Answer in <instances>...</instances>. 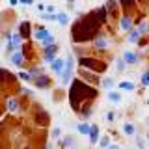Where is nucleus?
<instances>
[{"instance_id": "nucleus-1", "label": "nucleus", "mask_w": 149, "mask_h": 149, "mask_svg": "<svg viewBox=\"0 0 149 149\" xmlns=\"http://www.w3.org/2000/svg\"><path fill=\"white\" fill-rule=\"evenodd\" d=\"M93 19L95 17H93V13H91L86 21L78 22V24L73 28V39L74 41H84V39H88V37H91V34L95 32L97 24H99V21H93Z\"/></svg>"}, {"instance_id": "nucleus-2", "label": "nucleus", "mask_w": 149, "mask_h": 149, "mask_svg": "<svg viewBox=\"0 0 149 149\" xmlns=\"http://www.w3.org/2000/svg\"><path fill=\"white\" fill-rule=\"evenodd\" d=\"M73 77V56H67V62H65V67L62 71V84H67Z\"/></svg>"}, {"instance_id": "nucleus-3", "label": "nucleus", "mask_w": 149, "mask_h": 149, "mask_svg": "<svg viewBox=\"0 0 149 149\" xmlns=\"http://www.w3.org/2000/svg\"><path fill=\"white\" fill-rule=\"evenodd\" d=\"M78 63H80L82 67H90V69H97V71H102V69H104V63L97 62V60H90V58H80V60H78Z\"/></svg>"}, {"instance_id": "nucleus-4", "label": "nucleus", "mask_w": 149, "mask_h": 149, "mask_svg": "<svg viewBox=\"0 0 149 149\" xmlns=\"http://www.w3.org/2000/svg\"><path fill=\"white\" fill-rule=\"evenodd\" d=\"M121 58H123V62H125V63H130V65L138 62V54L130 52V50H125V52H123V56H121Z\"/></svg>"}, {"instance_id": "nucleus-5", "label": "nucleus", "mask_w": 149, "mask_h": 149, "mask_svg": "<svg viewBox=\"0 0 149 149\" xmlns=\"http://www.w3.org/2000/svg\"><path fill=\"white\" fill-rule=\"evenodd\" d=\"M93 47H95V49H106V47H108V39H106L104 36H99V37H95V39H93Z\"/></svg>"}, {"instance_id": "nucleus-6", "label": "nucleus", "mask_w": 149, "mask_h": 149, "mask_svg": "<svg viewBox=\"0 0 149 149\" xmlns=\"http://www.w3.org/2000/svg\"><path fill=\"white\" fill-rule=\"evenodd\" d=\"M119 28L121 30H132V21H130L129 15H123L119 19Z\"/></svg>"}, {"instance_id": "nucleus-7", "label": "nucleus", "mask_w": 149, "mask_h": 149, "mask_svg": "<svg viewBox=\"0 0 149 149\" xmlns=\"http://www.w3.org/2000/svg\"><path fill=\"white\" fill-rule=\"evenodd\" d=\"M54 54H56V47L54 45H49V47H45V60H47V62H50V63H52L54 62Z\"/></svg>"}, {"instance_id": "nucleus-8", "label": "nucleus", "mask_w": 149, "mask_h": 149, "mask_svg": "<svg viewBox=\"0 0 149 149\" xmlns=\"http://www.w3.org/2000/svg\"><path fill=\"white\" fill-rule=\"evenodd\" d=\"M11 63H13V65H17V67H21V65L24 63V56H22V52L15 50V52L11 54Z\"/></svg>"}, {"instance_id": "nucleus-9", "label": "nucleus", "mask_w": 149, "mask_h": 149, "mask_svg": "<svg viewBox=\"0 0 149 149\" xmlns=\"http://www.w3.org/2000/svg\"><path fill=\"white\" fill-rule=\"evenodd\" d=\"M142 37V34L138 32V28H134V30H129V43H138V39Z\"/></svg>"}, {"instance_id": "nucleus-10", "label": "nucleus", "mask_w": 149, "mask_h": 149, "mask_svg": "<svg viewBox=\"0 0 149 149\" xmlns=\"http://www.w3.org/2000/svg\"><path fill=\"white\" fill-rule=\"evenodd\" d=\"M90 142L91 143H97V142H99V127H97V125H93L91 130H90Z\"/></svg>"}, {"instance_id": "nucleus-11", "label": "nucleus", "mask_w": 149, "mask_h": 149, "mask_svg": "<svg viewBox=\"0 0 149 149\" xmlns=\"http://www.w3.org/2000/svg\"><path fill=\"white\" fill-rule=\"evenodd\" d=\"M63 65H65V63H63V60H60V58H58V60H54V62H52V71L62 74V71H63Z\"/></svg>"}, {"instance_id": "nucleus-12", "label": "nucleus", "mask_w": 149, "mask_h": 149, "mask_svg": "<svg viewBox=\"0 0 149 149\" xmlns=\"http://www.w3.org/2000/svg\"><path fill=\"white\" fill-rule=\"evenodd\" d=\"M123 132L127 134V136H134V134H136V129H134L132 123H123Z\"/></svg>"}, {"instance_id": "nucleus-13", "label": "nucleus", "mask_w": 149, "mask_h": 149, "mask_svg": "<svg viewBox=\"0 0 149 149\" xmlns=\"http://www.w3.org/2000/svg\"><path fill=\"white\" fill-rule=\"evenodd\" d=\"M119 90H123V91H134V84L130 82V80H123V82H119Z\"/></svg>"}, {"instance_id": "nucleus-14", "label": "nucleus", "mask_w": 149, "mask_h": 149, "mask_svg": "<svg viewBox=\"0 0 149 149\" xmlns=\"http://www.w3.org/2000/svg\"><path fill=\"white\" fill-rule=\"evenodd\" d=\"M21 41H22V36L15 34V36L11 37V41H9V43H11V49H19V45H21Z\"/></svg>"}, {"instance_id": "nucleus-15", "label": "nucleus", "mask_w": 149, "mask_h": 149, "mask_svg": "<svg viewBox=\"0 0 149 149\" xmlns=\"http://www.w3.org/2000/svg\"><path fill=\"white\" fill-rule=\"evenodd\" d=\"M56 21L63 26V24H67V22H69V15H67V13H58V15H56Z\"/></svg>"}, {"instance_id": "nucleus-16", "label": "nucleus", "mask_w": 149, "mask_h": 149, "mask_svg": "<svg viewBox=\"0 0 149 149\" xmlns=\"http://www.w3.org/2000/svg\"><path fill=\"white\" fill-rule=\"evenodd\" d=\"M106 11L108 13H116V8H118V0H108V4H106Z\"/></svg>"}, {"instance_id": "nucleus-17", "label": "nucleus", "mask_w": 149, "mask_h": 149, "mask_svg": "<svg viewBox=\"0 0 149 149\" xmlns=\"http://www.w3.org/2000/svg\"><path fill=\"white\" fill-rule=\"evenodd\" d=\"M49 34H50V32H47V30H43V28H39V30H37L36 34H34V37H36V39H39V41H43Z\"/></svg>"}, {"instance_id": "nucleus-18", "label": "nucleus", "mask_w": 149, "mask_h": 149, "mask_svg": "<svg viewBox=\"0 0 149 149\" xmlns=\"http://www.w3.org/2000/svg\"><path fill=\"white\" fill-rule=\"evenodd\" d=\"M77 129H78V132H82V134H90V130H91V127L88 123H80Z\"/></svg>"}, {"instance_id": "nucleus-19", "label": "nucleus", "mask_w": 149, "mask_h": 149, "mask_svg": "<svg viewBox=\"0 0 149 149\" xmlns=\"http://www.w3.org/2000/svg\"><path fill=\"white\" fill-rule=\"evenodd\" d=\"M108 99L112 101V102H119L121 101V95L118 91H108Z\"/></svg>"}, {"instance_id": "nucleus-20", "label": "nucleus", "mask_w": 149, "mask_h": 149, "mask_svg": "<svg viewBox=\"0 0 149 149\" xmlns=\"http://www.w3.org/2000/svg\"><path fill=\"white\" fill-rule=\"evenodd\" d=\"M116 69H118V71H125V69H127V63L123 62V58L116 60Z\"/></svg>"}, {"instance_id": "nucleus-21", "label": "nucleus", "mask_w": 149, "mask_h": 149, "mask_svg": "<svg viewBox=\"0 0 149 149\" xmlns=\"http://www.w3.org/2000/svg\"><path fill=\"white\" fill-rule=\"evenodd\" d=\"M102 88L104 90H112L114 88V80L112 78H102Z\"/></svg>"}, {"instance_id": "nucleus-22", "label": "nucleus", "mask_w": 149, "mask_h": 149, "mask_svg": "<svg viewBox=\"0 0 149 149\" xmlns=\"http://www.w3.org/2000/svg\"><path fill=\"white\" fill-rule=\"evenodd\" d=\"M138 32H140L142 36H146L147 32H149V24H147V22H140V26H138Z\"/></svg>"}, {"instance_id": "nucleus-23", "label": "nucleus", "mask_w": 149, "mask_h": 149, "mask_svg": "<svg viewBox=\"0 0 149 149\" xmlns=\"http://www.w3.org/2000/svg\"><path fill=\"white\" fill-rule=\"evenodd\" d=\"M36 84H37L39 88H45L47 84H49V78H47V77H39V78L36 80Z\"/></svg>"}, {"instance_id": "nucleus-24", "label": "nucleus", "mask_w": 149, "mask_h": 149, "mask_svg": "<svg viewBox=\"0 0 149 149\" xmlns=\"http://www.w3.org/2000/svg\"><path fill=\"white\" fill-rule=\"evenodd\" d=\"M118 4H119V6H123V8H132L134 6V0H118Z\"/></svg>"}, {"instance_id": "nucleus-25", "label": "nucleus", "mask_w": 149, "mask_h": 149, "mask_svg": "<svg viewBox=\"0 0 149 149\" xmlns=\"http://www.w3.org/2000/svg\"><path fill=\"white\" fill-rule=\"evenodd\" d=\"M8 108L11 110V112H15V110H17V101H15V99H9V101H8Z\"/></svg>"}, {"instance_id": "nucleus-26", "label": "nucleus", "mask_w": 149, "mask_h": 149, "mask_svg": "<svg viewBox=\"0 0 149 149\" xmlns=\"http://www.w3.org/2000/svg\"><path fill=\"white\" fill-rule=\"evenodd\" d=\"M99 146H101L102 149H106V147L110 146V138H108V136H104V138H102L101 142H99Z\"/></svg>"}, {"instance_id": "nucleus-27", "label": "nucleus", "mask_w": 149, "mask_h": 149, "mask_svg": "<svg viewBox=\"0 0 149 149\" xmlns=\"http://www.w3.org/2000/svg\"><path fill=\"white\" fill-rule=\"evenodd\" d=\"M142 86H149V71L142 74Z\"/></svg>"}, {"instance_id": "nucleus-28", "label": "nucleus", "mask_w": 149, "mask_h": 149, "mask_svg": "<svg viewBox=\"0 0 149 149\" xmlns=\"http://www.w3.org/2000/svg\"><path fill=\"white\" fill-rule=\"evenodd\" d=\"M43 43H45V47H49V45H54V37L49 34V36H47L45 39H43Z\"/></svg>"}, {"instance_id": "nucleus-29", "label": "nucleus", "mask_w": 149, "mask_h": 149, "mask_svg": "<svg viewBox=\"0 0 149 149\" xmlns=\"http://www.w3.org/2000/svg\"><path fill=\"white\" fill-rule=\"evenodd\" d=\"M43 19H45V21H56V15H54V13H45V15H43Z\"/></svg>"}, {"instance_id": "nucleus-30", "label": "nucleus", "mask_w": 149, "mask_h": 149, "mask_svg": "<svg viewBox=\"0 0 149 149\" xmlns=\"http://www.w3.org/2000/svg\"><path fill=\"white\" fill-rule=\"evenodd\" d=\"M28 28H30V26H28V22H22V24H21V32H22V36H28Z\"/></svg>"}, {"instance_id": "nucleus-31", "label": "nucleus", "mask_w": 149, "mask_h": 149, "mask_svg": "<svg viewBox=\"0 0 149 149\" xmlns=\"http://www.w3.org/2000/svg\"><path fill=\"white\" fill-rule=\"evenodd\" d=\"M136 143H138V147H140V149H146V140L136 138Z\"/></svg>"}, {"instance_id": "nucleus-32", "label": "nucleus", "mask_w": 149, "mask_h": 149, "mask_svg": "<svg viewBox=\"0 0 149 149\" xmlns=\"http://www.w3.org/2000/svg\"><path fill=\"white\" fill-rule=\"evenodd\" d=\"M19 78H22V80H32V78H30V74H28V73H21V74H19Z\"/></svg>"}, {"instance_id": "nucleus-33", "label": "nucleus", "mask_w": 149, "mask_h": 149, "mask_svg": "<svg viewBox=\"0 0 149 149\" xmlns=\"http://www.w3.org/2000/svg\"><path fill=\"white\" fill-rule=\"evenodd\" d=\"M73 143V138L71 136H65V140H63V146H71Z\"/></svg>"}, {"instance_id": "nucleus-34", "label": "nucleus", "mask_w": 149, "mask_h": 149, "mask_svg": "<svg viewBox=\"0 0 149 149\" xmlns=\"http://www.w3.org/2000/svg\"><path fill=\"white\" fill-rule=\"evenodd\" d=\"M60 136V129L56 127V129H52V138H58Z\"/></svg>"}, {"instance_id": "nucleus-35", "label": "nucleus", "mask_w": 149, "mask_h": 149, "mask_svg": "<svg viewBox=\"0 0 149 149\" xmlns=\"http://www.w3.org/2000/svg\"><path fill=\"white\" fill-rule=\"evenodd\" d=\"M114 118H116L114 112H108V114H106V119H108V121H114Z\"/></svg>"}, {"instance_id": "nucleus-36", "label": "nucleus", "mask_w": 149, "mask_h": 149, "mask_svg": "<svg viewBox=\"0 0 149 149\" xmlns=\"http://www.w3.org/2000/svg\"><path fill=\"white\" fill-rule=\"evenodd\" d=\"M21 4H24V6H30V4H34V0H19Z\"/></svg>"}, {"instance_id": "nucleus-37", "label": "nucleus", "mask_w": 149, "mask_h": 149, "mask_svg": "<svg viewBox=\"0 0 149 149\" xmlns=\"http://www.w3.org/2000/svg\"><path fill=\"white\" fill-rule=\"evenodd\" d=\"M9 4H11V6H17V4H19V0H9Z\"/></svg>"}, {"instance_id": "nucleus-38", "label": "nucleus", "mask_w": 149, "mask_h": 149, "mask_svg": "<svg viewBox=\"0 0 149 149\" xmlns=\"http://www.w3.org/2000/svg\"><path fill=\"white\" fill-rule=\"evenodd\" d=\"M106 149H119V146H108Z\"/></svg>"}, {"instance_id": "nucleus-39", "label": "nucleus", "mask_w": 149, "mask_h": 149, "mask_svg": "<svg viewBox=\"0 0 149 149\" xmlns=\"http://www.w3.org/2000/svg\"><path fill=\"white\" fill-rule=\"evenodd\" d=\"M67 2H69V4H73V2H74V0H67Z\"/></svg>"}, {"instance_id": "nucleus-40", "label": "nucleus", "mask_w": 149, "mask_h": 149, "mask_svg": "<svg viewBox=\"0 0 149 149\" xmlns=\"http://www.w3.org/2000/svg\"><path fill=\"white\" fill-rule=\"evenodd\" d=\"M147 142H149V134H147Z\"/></svg>"}, {"instance_id": "nucleus-41", "label": "nucleus", "mask_w": 149, "mask_h": 149, "mask_svg": "<svg viewBox=\"0 0 149 149\" xmlns=\"http://www.w3.org/2000/svg\"><path fill=\"white\" fill-rule=\"evenodd\" d=\"M147 106H149V99H147Z\"/></svg>"}]
</instances>
